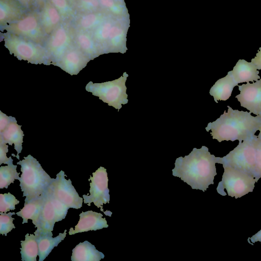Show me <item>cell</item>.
<instances>
[{
    "instance_id": "6da1fadb",
    "label": "cell",
    "mask_w": 261,
    "mask_h": 261,
    "mask_svg": "<svg viewBox=\"0 0 261 261\" xmlns=\"http://www.w3.org/2000/svg\"><path fill=\"white\" fill-rule=\"evenodd\" d=\"M216 163L217 157L211 154L207 147L194 148L189 155L176 159L172 175L180 178L192 189L205 192L209 185L214 184L217 174Z\"/></svg>"
},
{
    "instance_id": "7a4b0ae2",
    "label": "cell",
    "mask_w": 261,
    "mask_h": 261,
    "mask_svg": "<svg viewBox=\"0 0 261 261\" xmlns=\"http://www.w3.org/2000/svg\"><path fill=\"white\" fill-rule=\"evenodd\" d=\"M227 107V112L224 111L219 118L209 122L205 127L207 132L211 130L213 139L219 142L242 141L254 137L261 125V116H253L250 112Z\"/></svg>"
},
{
    "instance_id": "3957f363",
    "label": "cell",
    "mask_w": 261,
    "mask_h": 261,
    "mask_svg": "<svg viewBox=\"0 0 261 261\" xmlns=\"http://www.w3.org/2000/svg\"><path fill=\"white\" fill-rule=\"evenodd\" d=\"M18 162L22 174L19 179L20 187L25 197L24 202L42 195L55 178H51L43 170L39 162L29 154Z\"/></svg>"
},
{
    "instance_id": "277c9868",
    "label": "cell",
    "mask_w": 261,
    "mask_h": 261,
    "mask_svg": "<svg viewBox=\"0 0 261 261\" xmlns=\"http://www.w3.org/2000/svg\"><path fill=\"white\" fill-rule=\"evenodd\" d=\"M5 46L10 54L31 64H51L49 55L43 45L17 35L6 33L3 35Z\"/></svg>"
},
{
    "instance_id": "5b68a950",
    "label": "cell",
    "mask_w": 261,
    "mask_h": 261,
    "mask_svg": "<svg viewBox=\"0 0 261 261\" xmlns=\"http://www.w3.org/2000/svg\"><path fill=\"white\" fill-rule=\"evenodd\" d=\"M257 136L242 141L226 155L217 157V163L229 166L254 177ZM255 178V177H254Z\"/></svg>"
},
{
    "instance_id": "8992f818",
    "label": "cell",
    "mask_w": 261,
    "mask_h": 261,
    "mask_svg": "<svg viewBox=\"0 0 261 261\" xmlns=\"http://www.w3.org/2000/svg\"><path fill=\"white\" fill-rule=\"evenodd\" d=\"M224 172L222 180L218 184L217 192L226 196L227 194L235 198H240L249 192H252L257 180L251 175L229 166L223 165Z\"/></svg>"
},
{
    "instance_id": "52a82bcc",
    "label": "cell",
    "mask_w": 261,
    "mask_h": 261,
    "mask_svg": "<svg viewBox=\"0 0 261 261\" xmlns=\"http://www.w3.org/2000/svg\"><path fill=\"white\" fill-rule=\"evenodd\" d=\"M128 74L124 72L119 78L112 81L101 83L90 82L85 89L91 92L94 96L99 97L104 102L108 103L119 111L122 105L128 102L125 82Z\"/></svg>"
},
{
    "instance_id": "ba28073f",
    "label": "cell",
    "mask_w": 261,
    "mask_h": 261,
    "mask_svg": "<svg viewBox=\"0 0 261 261\" xmlns=\"http://www.w3.org/2000/svg\"><path fill=\"white\" fill-rule=\"evenodd\" d=\"M2 28L7 33L43 45L45 44L48 36L42 25L40 13L35 10L28 11L20 19Z\"/></svg>"
},
{
    "instance_id": "9c48e42d",
    "label": "cell",
    "mask_w": 261,
    "mask_h": 261,
    "mask_svg": "<svg viewBox=\"0 0 261 261\" xmlns=\"http://www.w3.org/2000/svg\"><path fill=\"white\" fill-rule=\"evenodd\" d=\"M75 28L71 22L62 21L48 36L44 45L55 65L74 44Z\"/></svg>"
},
{
    "instance_id": "30bf717a",
    "label": "cell",
    "mask_w": 261,
    "mask_h": 261,
    "mask_svg": "<svg viewBox=\"0 0 261 261\" xmlns=\"http://www.w3.org/2000/svg\"><path fill=\"white\" fill-rule=\"evenodd\" d=\"M88 180H90V195H83L84 202L90 206L93 202L101 211L108 215L103 210V204L109 203L110 195L108 189V177L106 169L100 167L95 172L92 173Z\"/></svg>"
},
{
    "instance_id": "8fae6325",
    "label": "cell",
    "mask_w": 261,
    "mask_h": 261,
    "mask_svg": "<svg viewBox=\"0 0 261 261\" xmlns=\"http://www.w3.org/2000/svg\"><path fill=\"white\" fill-rule=\"evenodd\" d=\"M63 171H60L49 186L51 194L69 208H80L83 198L79 196L70 179H66Z\"/></svg>"
},
{
    "instance_id": "7c38bea8",
    "label": "cell",
    "mask_w": 261,
    "mask_h": 261,
    "mask_svg": "<svg viewBox=\"0 0 261 261\" xmlns=\"http://www.w3.org/2000/svg\"><path fill=\"white\" fill-rule=\"evenodd\" d=\"M240 93L236 98L250 113L261 116V79L252 83L238 85Z\"/></svg>"
},
{
    "instance_id": "4fadbf2b",
    "label": "cell",
    "mask_w": 261,
    "mask_h": 261,
    "mask_svg": "<svg viewBox=\"0 0 261 261\" xmlns=\"http://www.w3.org/2000/svg\"><path fill=\"white\" fill-rule=\"evenodd\" d=\"M91 60L75 45L69 48L55 66L71 75L77 74Z\"/></svg>"
},
{
    "instance_id": "5bb4252c",
    "label": "cell",
    "mask_w": 261,
    "mask_h": 261,
    "mask_svg": "<svg viewBox=\"0 0 261 261\" xmlns=\"http://www.w3.org/2000/svg\"><path fill=\"white\" fill-rule=\"evenodd\" d=\"M44 200L34 234L53 236L52 231L56 222V211L49 189L44 193Z\"/></svg>"
},
{
    "instance_id": "9a60e30c",
    "label": "cell",
    "mask_w": 261,
    "mask_h": 261,
    "mask_svg": "<svg viewBox=\"0 0 261 261\" xmlns=\"http://www.w3.org/2000/svg\"><path fill=\"white\" fill-rule=\"evenodd\" d=\"M80 220L73 229L70 228L69 235L89 230H96L107 228L109 225L105 218L100 213L92 211L82 212L79 215Z\"/></svg>"
},
{
    "instance_id": "2e32d148",
    "label": "cell",
    "mask_w": 261,
    "mask_h": 261,
    "mask_svg": "<svg viewBox=\"0 0 261 261\" xmlns=\"http://www.w3.org/2000/svg\"><path fill=\"white\" fill-rule=\"evenodd\" d=\"M28 11L16 0H0L1 28L20 19Z\"/></svg>"
},
{
    "instance_id": "e0dca14e",
    "label": "cell",
    "mask_w": 261,
    "mask_h": 261,
    "mask_svg": "<svg viewBox=\"0 0 261 261\" xmlns=\"http://www.w3.org/2000/svg\"><path fill=\"white\" fill-rule=\"evenodd\" d=\"M21 125L17 123V121L15 117H12L11 120L6 126V127L2 132H0V142L9 145H14V149L17 151V154H12L13 156L19 160V154L21 153L22 146L23 138L24 136L23 132L21 128Z\"/></svg>"
},
{
    "instance_id": "ac0fdd59",
    "label": "cell",
    "mask_w": 261,
    "mask_h": 261,
    "mask_svg": "<svg viewBox=\"0 0 261 261\" xmlns=\"http://www.w3.org/2000/svg\"><path fill=\"white\" fill-rule=\"evenodd\" d=\"M74 44L91 60L102 54L91 32L75 29Z\"/></svg>"
},
{
    "instance_id": "d6986e66",
    "label": "cell",
    "mask_w": 261,
    "mask_h": 261,
    "mask_svg": "<svg viewBox=\"0 0 261 261\" xmlns=\"http://www.w3.org/2000/svg\"><path fill=\"white\" fill-rule=\"evenodd\" d=\"M231 71L232 76L237 83L257 81L260 79L259 71L251 62L239 60Z\"/></svg>"
},
{
    "instance_id": "ffe728a7",
    "label": "cell",
    "mask_w": 261,
    "mask_h": 261,
    "mask_svg": "<svg viewBox=\"0 0 261 261\" xmlns=\"http://www.w3.org/2000/svg\"><path fill=\"white\" fill-rule=\"evenodd\" d=\"M40 14L42 25L48 36L63 21L60 13L49 0L42 7Z\"/></svg>"
},
{
    "instance_id": "44dd1931",
    "label": "cell",
    "mask_w": 261,
    "mask_h": 261,
    "mask_svg": "<svg viewBox=\"0 0 261 261\" xmlns=\"http://www.w3.org/2000/svg\"><path fill=\"white\" fill-rule=\"evenodd\" d=\"M238 86L230 71L224 77L218 80L211 87L210 94L214 97L216 103L218 100H227L231 96L234 87Z\"/></svg>"
},
{
    "instance_id": "7402d4cb",
    "label": "cell",
    "mask_w": 261,
    "mask_h": 261,
    "mask_svg": "<svg viewBox=\"0 0 261 261\" xmlns=\"http://www.w3.org/2000/svg\"><path fill=\"white\" fill-rule=\"evenodd\" d=\"M104 254L98 251L87 241L80 243L72 250V261H99L103 258Z\"/></svg>"
},
{
    "instance_id": "603a6c76",
    "label": "cell",
    "mask_w": 261,
    "mask_h": 261,
    "mask_svg": "<svg viewBox=\"0 0 261 261\" xmlns=\"http://www.w3.org/2000/svg\"><path fill=\"white\" fill-rule=\"evenodd\" d=\"M75 20L74 27L76 29L91 33L106 21L105 15L100 10L80 14Z\"/></svg>"
},
{
    "instance_id": "cb8c5ba5",
    "label": "cell",
    "mask_w": 261,
    "mask_h": 261,
    "mask_svg": "<svg viewBox=\"0 0 261 261\" xmlns=\"http://www.w3.org/2000/svg\"><path fill=\"white\" fill-rule=\"evenodd\" d=\"M44 200L43 194L39 197L24 202L23 207L19 212L16 213L17 216L22 218V224L28 223V220L31 219L35 227L37 226Z\"/></svg>"
},
{
    "instance_id": "d4e9b609",
    "label": "cell",
    "mask_w": 261,
    "mask_h": 261,
    "mask_svg": "<svg viewBox=\"0 0 261 261\" xmlns=\"http://www.w3.org/2000/svg\"><path fill=\"white\" fill-rule=\"evenodd\" d=\"M67 230L55 238L49 235L35 234L38 244L39 261H43L50 253L53 249L58 245L65 238Z\"/></svg>"
},
{
    "instance_id": "484cf974",
    "label": "cell",
    "mask_w": 261,
    "mask_h": 261,
    "mask_svg": "<svg viewBox=\"0 0 261 261\" xmlns=\"http://www.w3.org/2000/svg\"><path fill=\"white\" fill-rule=\"evenodd\" d=\"M20 254L22 261H36L38 255V244L35 234L29 233L21 241Z\"/></svg>"
},
{
    "instance_id": "4316f807",
    "label": "cell",
    "mask_w": 261,
    "mask_h": 261,
    "mask_svg": "<svg viewBox=\"0 0 261 261\" xmlns=\"http://www.w3.org/2000/svg\"><path fill=\"white\" fill-rule=\"evenodd\" d=\"M60 13L63 21L71 22L75 20L77 12L68 0H49Z\"/></svg>"
},
{
    "instance_id": "83f0119b",
    "label": "cell",
    "mask_w": 261,
    "mask_h": 261,
    "mask_svg": "<svg viewBox=\"0 0 261 261\" xmlns=\"http://www.w3.org/2000/svg\"><path fill=\"white\" fill-rule=\"evenodd\" d=\"M17 165L12 164L0 167V189H7L15 179H19V173L17 172Z\"/></svg>"
},
{
    "instance_id": "f1b7e54d",
    "label": "cell",
    "mask_w": 261,
    "mask_h": 261,
    "mask_svg": "<svg viewBox=\"0 0 261 261\" xmlns=\"http://www.w3.org/2000/svg\"><path fill=\"white\" fill-rule=\"evenodd\" d=\"M75 8L80 14L96 12L100 10L99 0H79Z\"/></svg>"
},
{
    "instance_id": "f546056e",
    "label": "cell",
    "mask_w": 261,
    "mask_h": 261,
    "mask_svg": "<svg viewBox=\"0 0 261 261\" xmlns=\"http://www.w3.org/2000/svg\"><path fill=\"white\" fill-rule=\"evenodd\" d=\"M19 203L15 197L10 192L0 194V212L6 213L10 210H14L15 205Z\"/></svg>"
},
{
    "instance_id": "4dcf8cb0",
    "label": "cell",
    "mask_w": 261,
    "mask_h": 261,
    "mask_svg": "<svg viewBox=\"0 0 261 261\" xmlns=\"http://www.w3.org/2000/svg\"><path fill=\"white\" fill-rule=\"evenodd\" d=\"M14 212L8 213L0 212V233L7 236V233L11 231L12 229L15 228L13 223L14 218L12 215H15Z\"/></svg>"
},
{
    "instance_id": "1f68e13d",
    "label": "cell",
    "mask_w": 261,
    "mask_h": 261,
    "mask_svg": "<svg viewBox=\"0 0 261 261\" xmlns=\"http://www.w3.org/2000/svg\"><path fill=\"white\" fill-rule=\"evenodd\" d=\"M51 199L54 205L56 211V222L62 221L64 219L67 214L68 210L69 208L67 205L55 197L51 193L49 186L48 187Z\"/></svg>"
},
{
    "instance_id": "d6a6232c",
    "label": "cell",
    "mask_w": 261,
    "mask_h": 261,
    "mask_svg": "<svg viewBox=\"0 0 261 261\" xmlns=\"http://www.w3.org/2000/svg\"><path fill=\"white\" fill-rule=\"evenodd\" d=\"M254 177L258 181L261 177V138L257 136L256 141V163Z\"/></svg>"
},
{
    "instance_id": "836d02e7",
    "label": "cell",
    "mask_w": 261,
    "mask_h": 261,
    "mask_svg": "<svg viewBox=\"0 0 261 261\" xmlns=\"http://www.w3.org/2000/svg\"><path fill=\"white\" fill-rule=\"evenodd\" d=\"M8 152V145L7 144L0 142V165L3 163L10 164L13 163V159L10 156L7 157L6 153Z\"/></svg>"
},
{
    "instance_id": "e575fe53",
    "label": "cell",
    "mask_w": 261,
    "mask_h": 261,
    "mask_svg": "<svg viewBox=\"0 0 261 261\" xmlns=\"http://www.w3.org/2000/svg\"><path fill=\"white\" fill-rule=\"evenodd\" d=\"M12 116H8L0 111V132L3 131L8 125Z\"/></svg>"
},
{
    "instance_id": "d590c367",
    "label": "cell",
    "mask_w": 261,
    "mask_h": 261,
    "mask_svg": "<svg viewBox=\"0 0 261 261\" xmlns=\"http://www.w3.org/2000/svg\"><path fill=\"white\" fill-rule=\"evenodd\" d=\"M19 2L27 10H33L36 7V0H16Z\"/></svg>"
},
{
    "instance_id": "8d00e7d4",
    "label": "cell",
    "mask_w": 261,
    "mask_h": 261,
    "mask_svg": "<svg viewBox=\"0 0 261 261\" xmlns=\"http://www.w3.org/2000/svg\"><path fill=\"white\" fill-rule=\"evenodd\" d=\"M251 62L256 66L257 69H261V47L259 48L258 52L256 54V56L251 59Z\"/></svg>"
},
{
    "instance_id": "74e56055",
    "label": "cell",
    "mask_w": 261,
    "mask_h": 261,
    "mask_svg": "<svg viewBox=\"0 0 261 261\" xmlns=\"http://www.w3.org/2000/svg\"><path fill=\"white\" fill-rule=\"evenodd\" d=\"M248 239L250 240L251 242L249 243L251 245L258 241L261 243V229L252 237L248 238Z\"/></svg>"
},
{
    "instance_id": "f35d334b",
    "label": "cell",
    "mask_w": 261,
    "mask_h": 261,
    "mask_svg": "<svg viewBox=\"0 0 261 261\" xmlns=\"http://www.w3.org/2000/svg\"><path fill=\"white\" fill-rule=\"evenodd\" d=\"M47 0H36V7L41 8Z\"/></svg>"
},
{
    "instance_id": "ab89813d",
    "label": "cell",
    "mask_w": 261,
    "mask_h": 261,
    "mask_svg": "<svg viewBox=\"0 0 261 261\" xmlns=\"http://www.w3.org/2000/svg\"><path fill=\"white\" fill-rule=\"evenodd\" d=\"M70 3L74 6L75 8V6L79 0H68Z\"/></svg>"
},
{
    "instance_id": "60d3db41",
    "label": "cell",
    "mask_w": 261,
    "mask_h": 261,
    "mask_svg": "<svg viewBox=\"0 0 261 261\" xmlns=\"http://www.w3.org/2000/svg\"><path fill=\"white\" fill-rule=\"evenodd\" d=\"M259 131V134L258 135V137L261 138V125L259 127V129L258 130Z\"/></svg>"
}]
</instances>
